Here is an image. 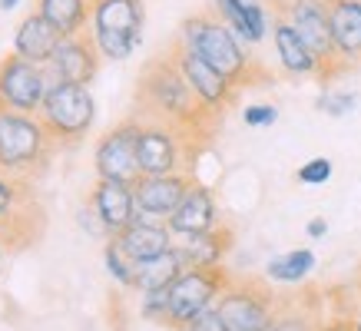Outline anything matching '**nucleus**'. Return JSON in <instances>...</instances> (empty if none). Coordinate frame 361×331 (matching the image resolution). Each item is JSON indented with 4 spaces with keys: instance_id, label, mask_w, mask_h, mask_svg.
Instances as JSON below:
<instances>
[{
    "instance_id": "nucleus-1",
    "label": "nucleus",
    "mask_w": 361,
    "mask_h": 331,
    "mask_svg": "<svg viewBox=\"0 0 361 331\" xmlns=\"http://www.w3.org/2000/svg\"><path fill=\"white\" fill-rule=\"evenodd\" d=\"M140 103L149 113H156L159 120H166L169 126H196L199 116L209 113L199 96L192 93V87L186 83L183 70L176 60L159 56L142 70L140 77Z\"/></svg>"
},
{
    "instance_id": "nucleus-2",
    "label": "nucleus",
    "mask_w": 361,
    "mask_h": 331,
    "mask_svg": "<svg viewBox=\"0 0 361 331\" xmlns=\"http://www.w3.org/2000/svg\"><path fill=\"white\" fill-rule=\"evenodd\" d=\"M183 46L199 54L209 66H216L235 87L249 80V56L226 23L212 20V17H189L183 23Z\"/></svg>"
},
{
    "instance_id": "nucleus-3",
    "label": "nucleus",
    "mask_w": 361,
    "mask_h": 331,
    "mask_svg": "<svg viewBox=\"0 0 361 331\" xmlns=\"http://www.w3.org/2000/svg\"><path fill=\"white\" fill-rule=\"evenodd\" d=\"M93 44L103 60H126L140 46L142 4L140 0H93Z\"/></svg>"
},
{
    "instance_id": "nucleus-4",
    "label": "nucleus",
    "mask_w": 361,
    "mask_h": 331,
    "mask_svg": "<svg viewBox=\"0 0 361 331\" xmlns=\"http://www.w3.org/2000/svg\"><path fill=\"white\" fill-rule=\"evenodd\" d=\"M50 130H47L40 116H27V113L0 110V169L4 173H27L33 166L44 163L47 149H50Z\"/></svg>"
},
{
    "instance_id": "nucleus-5",
    "label": "nucleus",
    "mask_w": 361,
    "mask_h": 331,
    "mask_svg": "<svg viewBox=\"0 0 361 331\" xmlns=\"http://www.w3.org/2000/svg\"><path fill=\"white\" fill-rule=\"evenodd\" d=\"M40 123H44L54 139H80L87 136L97 116V103L87 87L73 83H50L44 103H40Z\"/></svg>"
},
{
    "instance_id": "nucleus-6",
    "label": "nucleus",
    "mask_w": 361,
    "mask_h": 331,
    "mask_svg": "<svg viewBox=\"0 0 361 331\" xmlns=\"http://www.w3.org/2000/svg\"><path fill=\"white\" fill-rule=\"evenodd\" d=\"M226 292V272L222 268H186L169 285V328H189V321L212 308Z\"/></svg>"
},
{
    "instance_id": "nucleus-7",
    "label": "nucleus",
    "mask_w": 361,
    "mask_h": 331,
    "mask_svg": "<svg viewBox=\"0 0 361 331\" xmlns=\"http://www.w3.org/2000/svg\"><path fill=\"white\" fill-rule=\"evenodd\" d=\"M47 89H50V77L44 66L23 60L20 54H7L0 60V110L11 113H40Z\"/></svg>"
},
{
    "instance_id": "nucleus-8",
    "label": "nucleus",
    "mask_w": 361,
    "mask_h": 331,
    "mask_svg": "<svg viewBox=\"0 0 361 331\" xmlns=\"http://www.w3.org/2000/svg\"><path fill=\"white\" fill-rule=\"evenodd\" d=\"M140 120H126L113 126L103 139L97 143L93 166H97V179H120V182H136L140 179V159H136V146H140Z\"/></svg>"
},
{
    "instance_id": "nucleus-9",
    "label": "nucleus",
    "mask_w": 361,
    "mask_h": 331,
    "mask_svg": "<svg viewBox=\"0 0 361 331\" xmlns=\"http://www.w3.org/2000/svg\"><path fill=\"white\" fill-rule=\"evenodd\" d=\"M285 20L295 27V33L308 44V50L318 56L325 73H335V40H331V20H329V0H288Z\"/></svg>"
},
{
    "instance_id": "nucleus-10",
    "label": "nucleus",
    "mask_w": 361,
    "mask_h": 331,
    "mask_svg": "<svg viewBox=\"0 0 361 331\" xmlns=\"http://www.w3.org/2000/svg\"><path fill=\"white\" fill-rule=\"evenodd\" d=\"M99 50L93 44L90 33H77V37H66L60 40L56 54L50 56V63L44 66L50 83H73V87H87L90 80L97 77L99 70Z\"/></svg>"
},
{
    "instance_id": "nucleus-11",
    "label": "nucleus",
    "mask_w": 361,
    "mask_h": 331,
    "mask_svg": "<svg viewBox=\"0 0 361 331\" xmlns=\"http://www.w3.org/2000/svg\"><path fill=\"white\" fill-rule=\"evenodd\" d=\"M173 60L179 63V70H183L186 83L192 87V93H196L199 103H202L209 113L226 110V106L232 103V96H235V83H232L229 77H222L216 66H209L199 54H192L189 46L179 44L173 50Z\"/></svg>"
},
{
    "instance_id": "nucleus-12",
    "label": "nucleus",
    "mask_w": 361,
    "mask_h": 331,
    "mask_svg": "<svg viewBox=\"0 0 361 331\" xmlns=\"http://www.w3.org/2000/svg\"><path fill=\"white\" fill-rule=\"evenodd\" d=\"M192 186L189 176L183 173H169V176H140L133 182V196H136V216L149 222H163L176 212L183 202L186 189Z\"/></svg>"
},
{
    "instance_id": "nucleus-13",
    "label": "nucleus",
    "mask_w": 361,
    "mask_h": 331,
    "mask_svg": "<svg viewBox=\"0 0 361 331\" xmlns=\"http://www.w3.org/2000/svg\"><path fill=\"white\" fill-rule=\"evenodd\" d=\"M229 331H269L272 328V301L259 288H226L216 301Z\"/></svg>"
},
{
    "instance_id": "nucleus-14",
    "label": "nucleus",
    "mask_w": 361,
    "mask_h": 331,
    "mask_svg": "<svg viewBox=\"0 0 361 331\" xmlns=\"http://www.w3.org/2000/svg\"><path fill=\"white\" fill-rule=\"evenodd\" d=\"M136 159H140V176L179 173V126H169V123L142 126Z\"/></svg>"
},
{
    "instance_id": "nucleus-15",
    "label": "nucleus",
    "mask_w": 361,
    "mask_h": 331,
    "mask_svg": "<svg viewBox=\"0 0 361 331\" xmlns=\"http://www.w3.org/2000/svg\"><path fill=\"white\" fill-rule=\"evenodd\" d=\"M90 206L97 209L99 222L106 225L110 239L116 232H123L136 219V196H133V182H120V179H97Z\"/></svg>"
},
{
    "instance_id": "nucleus-16",
    "label": "nucleus",
    "mask_w": 361,
    "mask_h": 331,
    "mask_svg": "<svg viewBox=\"0 0 361 331\" xmlns=\"http://www.w3.org/2000/svg\"><path fill=\"white\" fill-rule=\"evenodd\" d=\"M166 225H169L173 235H183V239H186V235H202V232L219 229V212H216L212 192H209L206 186L192 182V186L186 189L183 202L176 206V212L166 219Z\"/></svg>"
},
{
    "instance_id": "nucleus-17",
    "label": "nucleus",
    "mask_w": 361,
    "mask_h": 331,
    "mask_svg": "<svg viewBox=\"0 0 361 331\" xmlns=\"http://www.w3.org/2000/svg\"><path fill=\"white\" fill-rule=\"evenodd\" d=\"M113 239H116V245L130 255L133 262H146V258H156V255H163L173 249V232H169V225H166V222L140 219V216L123 232H116Z\"/></svg>"
},
{
    "instance_id": "nucleus-18",
    "label": "nucleus",
    "mask_w": 361,
    "mask_h": 331,
    "mask_svg": "<svg viewBox=\"0 0 361 331\" xmlns=\"http://www.w3.org/2000/svg\"><path fill=\"white\" fill-rule=\"evenodd\" d=\"M60 40L63 37L54 23H47L40 13H30V17H23L17 33H13V54H20L23 60H30L37 66H47L50 56L56 54Z\"/></svg>"
},
{
    "instance_id": "nucleus-19",
    "label": "nucleus",
    "mask_w": 361,
    "mask_h": 331,
    "mask_svg": "<svg viewBox=\"0 0 361 331\" xmlns=\"http://www.w3.org/2000/svg\"><path fill=\"white\" fill-rule=\"evenodd\" d=\"M331 40L338 60L358 63L361 60V0H329Z\"/></svg>"
},
{
    "instance_id": "nucleus-20",
    "label": "nucleus",
    "mask_w": 361,
    "mask_h": 331,
    "mask_svg": "<svg viewBox=\"0 0 361 331\" xmlns=\"http://www.w3.org/2000/svg\"><path fill=\"white\" fill-rule=\"evenodd\" d=\"M232 232L229 229H212L202 235H186L183 245H173L186 268H219L222 255L229 252Z\"/></svg>"
},
{
    "instance_id": "nucleus-21",
    "label": "nucleus",
    "mask_w": 361,
    "mask_h": 331,
    "mask_svg": "<svg viewBox=\"0 0 361 331\" xmlns=\"http://www.w3.org/2000/svg\"><path fill=\"white\" fill-rule=\"evenodd\" d=\"M275 54L282 60V66L292 77H312V73H325L318 56L308 50V44L295 33V27L288 20L275 23Z\"/></svg>"
},
{
    "instance_id": "nucleus-22",
    "label": "nucleus",
    "mask_w": 361,
    "mask_h": 331,
    "mask_svg": "<svg viewBox=\"0 0 361 331\" xmlns=\"http://www.w3.org/2000/svg\"><path fill=\"white\" fill-rule=\"evenodd\" d=\"M219 4V13L226 17L232 33H239L242 40H249V44H259L265 37V7L259 0H216Z\"/></svg>"
},
{
    "instance_id": "nucleus-23",
    "label": "nucleus",
    "mask_w": 361,
    "mask_h": 331,
    "mask_svg": "<svg viewBox=\"0 0 361 331\" xmlns=\"http://www.w3.org/2000/svg\"><path fill=\"white\" fill-rule=\"evenodd\" d=\"M37 13L47 23H54L66 40V37L83 33L90 13H93V0H37Z\"/></svg>"
},
{
    "instance_id": "nucleus-24",
    "label": "nucleus",
    "mask_w": 361,
    "mask_h": 331,
    "mask_svg": "<svg viewBox=\"0 0 361 331\" xmlns=\"http://www.w3.org/2000/svg\"><path fill=\"white\" fill-rule=\"evenodd\" d=\"M186 272V265L179 258L176 249L156 255V258H146V262H136V285L140 292H156V288H169L176 278Z\"/></svg>"
},
{
    "instance_id": "nucleus-25",
    "label": "nucleus",
    "mask_w": 361,
    "mask_h": 331,
    "mask_svg": "<svg viewBox=\"0 0 361 331\" xmlns=\"http://www.w3.org/2000/svg\"><path fill=\"white\" fill-rule=\"evenodd\" d=\"M315 268V255L312 249H292L285 255H275L272 262L265 265V275L272 282H282V285H295V282H305Z\"/></svg>"
},
{
    "instance_id": "nucleus-26",
    "label": "nucleus",
    "mask_w": 361,
    "mask_h": 331,
    "mask_svg": "<svg viewBox=\"0 0 361 331\" xmlns=\"http://www.w3.org/2000/svg\"><path fill=\"white\" fill-rule=\"evenodd\" d=\"M103 262H106V272H110L120 285H126V288L136 285V262H133L130 255L116 245V239L106 242V249H103Z\"/></svg>"
},
{
    "instance_id": "nucleus-27",
    "label": "nucleus",
    "mask_w": 361,
    "mask_h": 331,
    "mask_svg": "<svg viewBox=\"0 0 361 331\" xmlns=\"http://www.w3.org/2000/svg\"><path fill=\"white\" fill-rule=\"evenodd\" d=\"M27 189L11 176V173H0V222H11L17 206H20V199Z\"/></svg>"
},
{
    "instance_id": "nucleus-28",
    "label": "nucleus",
    "mask_w": 361,
    "mask_h": 331,
    "mask_svg": "<svg viewBox=\"0 0 361 331\" xmlns=\"http://www.w3.org/2000/svg\"><path fill=\"white\" fill-rule=\"evenodd\" d=\"M140 311H142V318H149V321H163V325H166V318H169V288L142 292Z\"/></svg>"
},
{
    "instance_id": "nucleus-29",
    "label": "nucleus",
    "mask_w": 361,
    "mask_h": 331,
    "mask_svg": "<svg viewBox=\"0 0 361 331\" xmlns=\"http://www.w3.org/2000/svg\"><path fill=\"white\" fill-rule=\"evenodd\" d=\"M295 179L302 182V186H322V182H329L331 179V159H325V156L308 159V163L295 173Z\"/></svg>"
},
{
    "instance_id": "nucleus-30",
    "label": "nucleus",
    "mask_w": 361,
    "mask_h": 331,
    "mask_svg": "<svg viewBox=\"0 0 361 331\" xmlns=\"http://www.w3.org/2000/svg\"><path fill=\"white\" fill-rule=\"evenodd\" d=\"M355 103H358L355 93H322L315 106L322 113H329V116H348L355 110Z\"/></svg>"
},
{
    "instance_id": "nucleus-31",
    "label": "nucleus",
    "mask_w": 361,
    "mask_h": 331,
    "mask_svg": "<svg viewBox=\"0 0 361 331\" xmlns=\"http://www.w3.org/2000/svg\"><path fill=\"white\" fill-rule=\"evenodd\" d=\"M279 120V110H275L272 103H252L242 110V123L252 126V130H262V126H272Z\"/></svg>"
},
{
    "instance_id": "nucleus-32",
    "label": "nucleus",
    "mask_w": 361,
    "mask_h": 331,
    "mask_svg": "<svg viewBox=\"0 0 361 331\" xmlns=\"http://www.w3.org/2000/svg\"><path fill=\"white\" fill-rule=\"evenodd\" d=\"M186 331H229L226 328V321H222V315H219V308L212 305V308H206L199 318H192L189 321V328Z\"/></svg>"
},
{
    "instance_id": "nucleus-33",
    "label": "nucleus",
    "mask_w": 361,
    "mask_h": 331,
    "mask_svg": "<svg viewBox=\"0 0 361 331\" xmlns=\"http://www.w3.org/2000/svg\"><path fill=\"white\" fill-rule=\"evenodd\" d=\"M269 331H312V325L302 315H285V318H275Z\"/></svg>"
},
{
    "instance_id": "nucleus-34",
    "label": "nucleus",
    "mask_w": 361,
    "mask_h": 331,
    "mask_svg": "<svg viewBox=\"0 0 361 331\" xmlns=\"http://www.w3.org/2000/svg\"><path fill=\"white\" fill-rule=\"evenodd\" d=\"M305 232L312 235V239H322V235L329 232V219H312V222L305 225Z\"/></svg>"
},
{
    "instance_id": "nucleus-35",
    "label": "nucleus",
    "mask_w": 361,
    "mask_h": 331,
    "mask_svg": "<svg viewBox=\"0 0 361 331\" xmlns=\"http://www.w3.org/2000/svg\"><path fill=\"white\" fill-rule=\"evenodd\" d=\"M17 4H20V0H0V11H13Z\"/></svg>"
},
{
    "instance_id": "nucleus-36",
    "label": "nucleus",
    "mask_w": 361,
    "mask_h": 331,
    "mask_svg": "<svg viewBox=\"0 0 361 331\" xmlns=\"http://www.w3.org/2000/svg\"><path fill=\"white\" fill-rule=\"evenodd\" d=\"M351 331H361V315H358L355 321H351Z\"/></svg>"
},
{
    "instance_id": "nucleus-37",
    "label": "nucleus",
    "mask_w": 361,
    "mask_h": 331,
    "mask_svg": "<svg viewBox=\"0 0 361 331\" xmlns=\"http://www.w3.org/2000/svg\"><path fill=\"white\" fill-rule=\"evenodd\" d=\"M0 262H4V242H0Z\"/></svg>"
},
{
    "instance_id": "nucleus-38",
    "label": "nucleus",
    "mask_w": 361,
    "mask_h": 331,
    "mask_svg": "<svg viewBox=\"0 0 361 331\" xmlns=\"http://www.w3.org/2000/svg\"><path fill=\"white\" fill-rule=\"evenodd\" d=\"M341 331H351V328H341Z\"/></svg>"
}]
</instances>
